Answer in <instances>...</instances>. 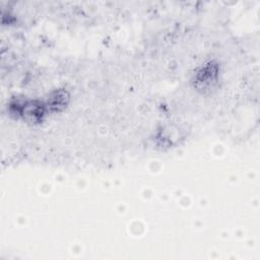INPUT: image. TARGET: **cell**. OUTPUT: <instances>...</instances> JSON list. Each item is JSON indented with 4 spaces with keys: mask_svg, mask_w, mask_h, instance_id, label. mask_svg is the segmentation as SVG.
Segmentation results:
<instances>
[{
    "mask_svg": "<svg viewBox=\"0 0 260 260\" xmlns=\"http://www.w3.org/2000/svg\"><path fill=\"white\" fill-rule=\"evenodd\" d=\"M10 110L16 113L17 116L31 123L40 122L47 111L45 103L36 100L16 101L14 104L10 105Z\"/></svg>",
    "mask_w": 260,
    "mask_h": 260,
    "instance_id": "1",
    "label": "cell"
},
{
    "mask_svg": "<svg viewBox=\"0 0 260 260\" xmlns=\"http://www.w3.org/2000/svg\"><path fill=\"white\" fill-rule=\"evenodd\" d=\"M217 79V66L209 63L203 66L196 74L195 81L199 84H203V88L211 86Z\"/></svg>",
    "mask_w": 260,
    "mask_h": 260,
    "instance_id": "3",
    "label": "cell"
},
{
    "mask_svg": "<svg viewBox=\"0 0 260 260\" xmlns=\"http://www.w3.org/2000/svg\"><path fill=\"white\" fill-rule=\"evenodd\" d=\"M69 102V94L65 89H56L50 93L45 106L47 111L58 112L63 110Z\"/></svg>",
    "mask_w": 260,
    "mask_h": 260,
    "instance_id": "2",
    "label": "cell"
}]
</instances>
